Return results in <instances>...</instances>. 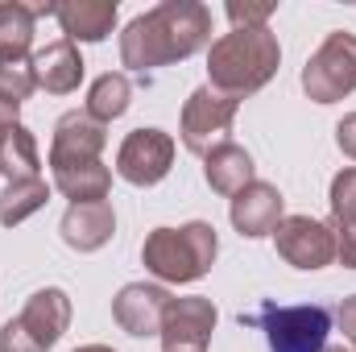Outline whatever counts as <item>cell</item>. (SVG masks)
<instances>
[{"instance_id": "1", "label": "cell", "mask_w": 356, "mask_h": 352, "mask_svg": "<svg viewBox=\"0 0 356 352\" xmlns=\"http://www.w3.org/2000/svg\"><path fill=\"white\" fill-rule=\"evenodd\" d=\"M211 42V8L199 0H162L133 17L120 33V63L129 71L170 67Z\"/></svg>"}, {"instance_id": "2", "label": "cell", "mask_w": 356, "mask_h": 352, "mask_svg": "<svg viewBox=\"0 0 356 352\" xmlns=\"http://www.w3.org/2000/svg\"><path fill=\"white\" fill-rule=\"evenodd\" d=\"M277 67H282V46L269 25L232 29L220 42H211V50H207V79H211L207 88L241 104L245 95L266 88L277 75Z\"/></svg>"}, {"instance_id": "3", "label": "cell", "mask_w": 356, "mask_h": 352, "mask_svg": "<svg viewBox=\"0 0 356 352\" xmlns=\"http://www.w3.org/2000/svg\"><path fill=\"white\" fill-rule=\"evenodd\" d=\"M220 253V241H216V228L203 224V220H191L182 228H154L141 245V262L145 269L158 278V282H199Z\"/></svg>"}, {"instance_id": "4", "label": "cell", "mask_w": 356, "mask_h": 352, "mask_svg": "<svg viewBox=\"0 0 356 352\" xmlns=\"http://www.w3.org/2000/svg\"><path fill=\"white\" fill-rule=\"evenodd\" d=\"M71 323V298L58 286L29 294L17 319L0 328V352H50Z\"/></svg>"}, {"instance_id": "5", "label": "cell", "mask_w": 356, "mask_h": 352, "mask_svg": "<svg viewBox=\"0 0 356 352\" xmlns=\"http://www.w3.org/2000/svg\"><path fill=\"white\" fill-rule=\"evenodd\" d=\"M249 323H261L269 352H327V332H332V311L323 303H298V307H277L261 303Z\"/></svg>"}, {"instance_id": "6", "label": "cell", "mask_w": 356, "mask_h": 352, "mask_svg": "<svg viewBox=\"0 0 356 352\" xmlns=\"http://www.w3.org/2000/svg\"><path fill=\"white\" fill-rule=\"evenodd\" d=\"M302 91L315 104H336L356 91V38L336 29L319 42V50L302 67Z\"/></svg>"}, {"instance_id": "7", "label": "cell", "mask_w": 356, "mask_h": 352, "mask_svg": "<svg viewBox=\"0 0 356 352\" xmlns=\"http://www.w3.org/2000/svg\"><path fill=\"white\" fill-rule=\"evenodd\" d=\"M236 99L220 95L216 88H195L182 104V145L199 158H207L216 145L228 141L232 120H236Z\"/></svg>"}, {"instance_id": "8", "label": "cell", "mask_w": 356, "mask_h": 352, "mask_svg": "<svg viewBox=\"0 0 356 352\" xmlns=\"http://www.w3.org/2000/svg\"><path fill=\"white\" fill-rule=\"evenodd\" d=\"M175 162V137L162 129H133L116 150V175L133 186H158L170 175Z\"/></svg>"}, {"instance_id": "9", "label": "cell", "mask_w": 356, "mask_h": 352, "mask_svg": "<svg viewBox=\"0 0 356 352\" xmlns=\"http://www.w3.org/2000/svg\"><path fill=\"white\" fill-rule=\"evenodd\" d=\"M273 245H277L282 262L294 269H323L336 262L332 224H319L311 216H282V224L273 228Z\"/></svg>"}, {"instance_id": "10", "label": "cell", "mask_w": 356, "mask_h": 352, "mask_svg": "<svg viewBox=\"0 0 356 352\" xmlns=\"http://www.w3.org/2000/svg\"><path fill=\"white\" fill-rule=\"evenodd\" d=\"M216 303L211 298H170L166 315H162V352H203L211 344V332H216Z\"/></svg>"}, {"instance_id": "11", "label": "cell", "mask_w": 356, "mask_h": 352, "mask_svg": "<svg viewBox=\"0 0 356 352\" xmlns=\"http://www.w3.org/2000/svg\"><path fill=\"white\" fill-rule=\"evenodd\" d=\"M108 145V125H99L88 116V108L63 112L54 125V141H50V166H83V162H99Z\"/></svg>"}, {"instance_id": "12", "label": "cell", "mask_w": 356, "mask_h": 352, "mask_svg": "<svg viewBox=\"0 0 356 352\" xmlns=\"http://www.w3.org/2000/svg\"><path fill=\"white\" fill-rule=\"evenodd\" d=\"M166 307H170V290H166V286L129 282V286L112 298V319H116L129 336H158Z\"/></svg>"}, {"instance_id": "13", "label": "cell", "mask_w": 356, "mask_h": 352, "mask_svg": "<svg viewBox=\"0 0 356 352\" xmlns=\"http://www.w3.org/2000/svg\"><path fill=\"white\" fill-rule=\"evenodd\" d=\"M232 228L249 241L257 237H273V228L282 224V191L269 182H249L241 195H232Z\"/></svg>"}, {"instance_id": "14", "label": "cell", "mask_w": 356, "mask_h": 352, "mask_svg": "<svg viewBox=\"0 0 356 352\" xmlns=\"http://www.w3.org/2000/svg\"><path fill=\"white\" fill-rule=\"evenodd\" d=\"M58 232H63V241L75 253H95V249H104L112 241L116 211H112L108 199L104 203H71L67 216H63V224H58Z\"/></svg>"}, {"instance_id": "15", "label": "cell", "mask_w": 356, "mask_h": 352, "mask_svg": "<svg viewBox=\"0 0 356 352\" xmlns=\"http://www.w3.org/2000/svg\"><path fill=\"white\" fill-rule=\"evenodd\" d=\"M33 79H38V88H46L50 95H71L83 83V54H79V46L67 42V38L42 46L33 54Z\"/></svg>"}, {"instance_id": "16", "label": "cell", "mask_w": 356, "mask_h": 352, "mask_svg": "<svg viewBox=\"0 0 356 352\" xmlns=\"http://www.w3.org/2000/svg\"><path fill=\"white\" fill-rule=\"evenodd\" d=\"M54 17L67 33V42H104L116 29V0H67L54 4Z\"/></svg>"}, {"instance_id": "17", "label": "cell", "mask_w": 356, "mask_h": 352, "mask_svg": "<svg viewBox=\"0 0 356 352\" xmlns=\"http://www.w3.org/2000/svg\"><path fill=\"white\" fill-rule=\"evenodd\" d=\"M203 178H207V186L216 191V195H241L249 182H253V158H249V150H241L236 141H224V145H216L207 158H203Z\"/></svg>"}, {"instance_id": "18", "label": "cell", "mask_w": 356, "mask_h": 352, "mask_svg": "<svg viewBox=\"0 0 356 352\" xmlns=\"http://www.w3.org/2000/svg\"><path fill=\"white\" fill-rule=\"evenodd\" d=\"M54 13V4H21V0H0V58H29L38 17Z\"/></svg>"}, {"instance_id": "19", "label": "cell", "mask_w": 356, "mask_h": 352, "mask_svg": "<svg viewBox=\"0 0 356 352\" xmlns=\"http://www.w3.org/2000/svg\"><path fill=\"white\" fill-rule=\"evenodd\" d=\"M0 175L8 182H25V178H42V154H38V141L33 133L13 120L0 129Z\"/></svg>"}, {"instance_id": "20", "label": "cell", "mask_w": 356, "mask_h": 352, "mask_svg": "<svg viewBox=\"0 0 356 352\" xmlns=\"http://www.w3.org/2000/svg\"><path fill=\"white\" fill-rule=\"evenodd\" d=\"M54 186L71 203H104L112 191V170L104 162H83V166H54Z\"/></svg>"}, {"instance_id": "21", "label": "cell", "mask_w": 356, "mask_h": 352, "mask_svg": "<svg viewBox=\"0 0 356 352\" xmlns=\"http://www.w3.org/2000/svg\"><path fill=\"white\" fill-rule=\"evenodd\" d=\"M129 104H133V83H129L124 71L99 75V79L91 83V91H88V116H95L99 125H112L116 116H124Z\"/></svg>"}, {"instance_id": "22", "label": "cell", "mask_w": 356, "mask_h": 352, "mask_svg": "<svg viewBox=\"0 0 356 352\" xmlns=\"http://www.w3.org/2000/svg\"><path fill=\"white\" fill-rule=\"evenodd\" d=\"M46 199H50V186H46V178L8 182V186L0 191V224H4V228H17V224H25L33 211H42V207H46Z\"/></svg>"}, {"instance_id": "23", "label": "cell", "mask_w": 356, "mask_h": 352, "mask_svg": "<svg viewBox=\"0 0 356 352\" xmlns=\"http://www.w3.org/2000/svg\"><path fill=\"white\" fill-rule=\"evenodd\" d=\"M38 88L33 79V58H0V104L21 108Z\"/></svg>"}, {"instance_id": "24", "label": "cell", "mask_w": 356, "mask_h": 352, "mask_svg": "<svg viewBox=\"0 0 356 352\" xmlns=\"http://www.w3.org/2000/svg\"><path fill=\"white\" fill-rule=\"evenodd\" d=\"M332 220H344L356 228V166L332 178Z\"/></svg>"}, {"instance_id": "25", "label": "cell", "mask_w": 356, "mask_h": 352, "mask_svg": "<svg viewBox=\"0 0 356 352\" xmlns=\"http://www.w3.org/2000/svg\"><path fill=\"white\" fill-rule=\"evenodd\" d=\"M228 21H232V29H257V25H269V17L277 13V4L273 0H261V4H253V0H228Z\"/></svg>"}, {"instance_id": "26", "label": "cell", "mask_w": 356, "mask_h": 352, "mask_svg": "<svg viewBox=\"0 0 356 352\" xmlns=\"http://www.w3.org/2000/svg\"><path fill=\"white\" fill-rule=\"evenodd\" d=\"M332 237H336V262L356 269V228L344 220H332Z\"/></svg>"}, {"instance_id": "27", "label": "cell", "mask_w": 356, "mask_h": 352, "mask_svg": "<svg viewBox=\"0 0 356 352\" xmlns=\"http://www.w3.org/2000/svg\"><path fill=\"white\" fill-rule=\"evenodd\" d=\"M336 323H340V332H344V340L356 349V294L353 298H344L340 303V311H336Z\"/></svg>"}, {"instance_id": "28", "label": "cell", "mask_w": 356, "mask_h": 352, "mask_svg": "<svg viewBox=\"0 0 356 352\" xmlns=\"http://www.w3.org/2000/svg\"><path fill=\"white\" fill-rule=\"evenodd\" d=\"M336 145H340V150L356 162V112H353V116H344V120L336 125Z\"/></svg>"}, {"instance_id": "29", "label": "cell", "mask_w": 356, "mask_h": 352, "mask_svg": "<svg viewBox=\"0 0 356 352\" xmlns=\"http://www.w3.org/2000/svg\"><path fill=\"white\" fill-rule=\"evenodd\" d=\"M13 120H17V108H8V104H0V129H4V125H13Z\"/></svg>"}, {"instance_id": "30", "label": "cell", "mask_w": 356, "mask_h": 352, "mask_svg": "<svg viewBox=\"0 0 356 352\" xmlns=\"http://www.w3.org/2000/svg\"><path fill=\"white\" fill-rule=\"evenodd\" d=\"M75 352H112L108 344H83V349H75Z\"/></svg>"}, {"instance_id": "31", "label": "cell", "mask_w": 356, "mask_h": 352, "mask_svg": "<svg viewBox=\"0 0 356 352\" xmlns=\"http://www.w3.org/2000/svg\"><path fill=\"white\" fill-rule=\"evenodd\" d=\"M327 352H348V349H327Z\"/></svg>"}]
</instances>
